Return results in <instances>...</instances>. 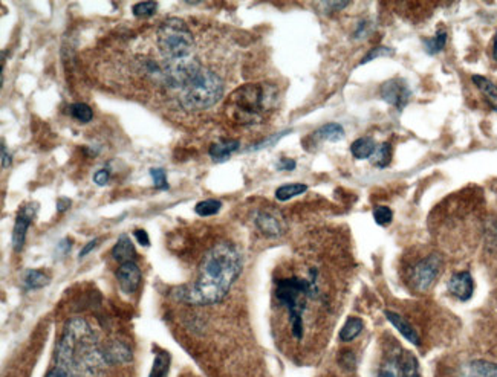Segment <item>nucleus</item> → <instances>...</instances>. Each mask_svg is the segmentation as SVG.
Wrapping results in <instances>:
<instances>
[{"instance_id":"f257e3e1","label":"nucleus","mask_w":497,"mask_h":377,"mask_svg":"<svg viewBox=\"0 0 497 377\" xmlns=\"http://www.w3.org/2000/svg\"><path fill=\"white\" fill-rule=\"evenodd\" d=\"M132 362V352L123 341L103 342L83 318L67 321L55 352V364L46 377H109L118 365Z\"/></svg>"},{"instance_id":"f03ea898","label":"nucleus","mask_w":497,"mask_h":377,"mask_svg":"<svg viewBox=\"0 0 497 377\" xmlns=\"http://www.w3.org/2000/svg\"><path fill=\"white\" fill-rule=\"evenodd\" d=\"M242 254L233 243L220 241L207 250L196 281L184 284L173 298L189 305H213L224 301L242 272Z\"/></svg>"},{"instance_id":"7ed1b4c3","label":"nucleus","mask_w":497,"mask_h":377,"mask_svg":"<svg viewBox=\"0 0 497 377\" xmlns=\"http://www.w3.org/2000/svg\"><path fill=\"white\" fill-rule=\"evenodd\" d=\"M317 277H319V272L310 269L306 278L294 275L275 280V299L288 312L291 333L297 341H302L303 334H305L303 315L306 310V303L309 299H317L320 295Z\"/></svg>"},{"instance_id":"20e7f679","label":"nucleus","mask_w":497,"mask_h":377,"mask_svg":"<svg viewBox=\"0 0 497 377\" xmlns=\"http://www.w3.org/2000/svg\"><path fill=\"white\" fill-rule=\"evenodd\" d=\"M277 103V90L268 85H246L230 98L231 116L240 124L262 122Z\"/></svg>"},{"instance_id":"39448f33","label":"nucleus","mask_w":497,"mask_h":377,"mask_svg":"<svg viewBox=\"0 0 497 377\" xmlns=\"http://www.w3.org/2000/svg\"><path fill=\"white\" fill-rule=\"evenodd\" d=\"M222 95L224 83L219 75L202 67L195 78L179 92V103L187 110H204L215 106Z\"/></svg>"},{"instance_id":"423d86ee","label":"nucleus","mask_w":497,"mask_h":377,"mask_svg":"<svg viewBox=\"0 0 497 377\" xmlns=\"http://www.w3.org/2000/svg\"><path fill=\"white\" fill-rule=\"evenodd\" d=\"M158 47L165 60H181L190 57L193 36L187 23L176 17L167 19L156 34Z\"/></svg>"},{"instance_id":"0eeeda50","label":"nucleus","mask_w":497,"mask_h":377,"mask_svg":"<svg viewBox=\"0 0 497 377\" xmlns=\"http://www.w3.org/2000/svg\"><path fill=\"white\" fill-rule=\"evenodd\" d=\"M443 257L438 254H432L421 260L412 272V284L415 290L424 293L429 292L433 284L436 283L438 277L443 270Z\"/></svg>"},{"instance_id":"6e6552de","label":"nucleus","mask_w":497,"mask_h":377,"mask_svg":"<svg viewBox=\"0 0 497 377\" xmlns=\"http://www.w3.org/2000/svg\"><path fill=\"white\" fill-rule=\"evenodd\" d=\"M379 92H381V96L385 103L395 106L398 110H403L407 106V103L410 101L412 96V90L409 85L401 78H393L388 83H384Z\"/></svg>"},{"instance_id":"1a4fd4ad","label":"nucleus","mask_w":497,"mask_h":377,"mask_svg":"<svg viewBox=\"0 0 497 377\" xmlns=\"http://www.w3.org/2000/svg\"><path fill=\"white\" fill-rule=\"evenodd\" d=\"M255 226L266 237H279L286 231L285 219L274 209H262L254 219Z\"/></svg>"},{"instance_id":"9d476101","label":"nucleus","mask_w":497,"mask_h":377,"mask_svg":"<svg viewBox=\"0 0 497 377\" xmlns=\"http://www.w3.org/2000/svg\"><path fill=\"white\" fill-rule=\"evenodd\" d=\"M37 213V205H26L22 209L16 219V223H14V231H12V248L16 252H20L25 244L26 240V233L28 228L34 220V215Z\"/></svg>"},{"instance_id":"9b49d317","label":"nucleus","mask_w":497,"mask_h":377,"mask_svg":"<svg viewBox=\"0 0 497 377\" xmlns=\"http://www.w3.org/2000/svg\"><path fill=\"white\" fill-rule=\"evenodd\" d=\"M116 280H118L121 292L134 293L141 284V270L135 261L123 263L116 270Z\"/></svg>"},{"instance_id":"f8f14e48","label":"nucleus","mask_w":497,"mask_h":377,"mask_svg":"<svg viewBox=\"0 0 497 377\" xmlns=\"http://www.w3.org/2000/svg\"><path fill=\"white\" fill-rule=\"evenodd\" d=\"M448 292L459 301H468L473 297L474 281L470 272H456L450 280H448Z\"/></svg>"},{"instance_id":"ddd939ff","label":"nucleus","mask_w":497,"mask_h":377,"mask_svg":"<svg viewBox=\"0 0 497 377\" xmlns=\"http://www.w3.org/2000/svg\"><path fill=\"white\" fill-rule=\"evenodd\" d=\"M458 377H497V364L484 359L467 362L461 367Z\"/></svg>"},{"instance_id":"4468645a","label":"nucleus","mask_w":497,"mask_h":377,"mask_svg":"<svg viewBox=\"0 0 497 377\" xmlns=\"http://www.w3.org/2000/svg\"><path fill=\"white\" fill-rule=\"evenodd\" d=\"M385 318H388L389 323L395 327V329L403 334V336L410 342V344L419 347L421 345V338L418 332L415 330V327H413L409 321H407L404 316L399 315V313L396 312H392V310H385L384 312Z\"/></svg>"},{"instance_id":"2eb2a0df","label":"nucleus","mask_w":497,"mask_h":377,"mask_svg":"<svg viewBox=\"0 0 497 377\" xmlns=\"http://www.w3.org/2000/svg\"><path fill=\"white\" fill-rule=\"evenodd\" d=\"M112 258L115 261H118L120 264L127 263V261H135V248L134 243L130 241L129 237L126 234L120 235L118 241L115 243V246L112 248V252H110Z\"/></svg>"},{"instance_id":"dca6fc26","label":"nucleus","mask_w":497,"mask_h":377,"mask_svg":"<svg viewBox=\"0 0 497 377\" xmlns=\"http://www.w3.org/2000/svg\"><path fill=\"white\" fill-rule=\"evenodd\" d=\"M239 147L240 144L239 141H236V139H222V141L213 144L210 147L209 153L215 162H224V160L229 159Z\"/></svg>"},{"instance_id":"f3484780","label":"nucleus","mask_w":497,"mask_h":377,"mask_svg":"<svg viewBox=\"0 0 497 377\" xmlns=\"http://www.w3.org/2000/svg\"><path fill=\"white\" fill-rule=\"evenodd\" d=\"M398 362H399L401 377H421L419 362L416 359V356L412 352H399Z\"/></svg>"},{"instance_id":"a211bd4d","label":"nucleus","mask_w":497,"mask_h":377,"mask_svg":"<svg viewBox=\"0 0 497 377\" xmlns=\"http://www.w3.org/2000/svg\"><path fill=\"white\" fill-rule=\"evenodd\" d=\"M375 150H377V144H375L374 139L369 138V136L358 138L357 141H354L350 145L352 156H354L358 160L369 159L370 156H374Z\"/></svg>"},{"instance_id":"6ab92c4d","label":"nucleus","mask_w":497,"mask_h":377,"mask_svg":"<svg viewBox=\"0 0 497 377\" xmlns=\"http://www.w3.org/2000/svg\"><path fill=\"white\" fill-rule=\"evenodd\" d=\"M344 136V130L340 124L337 122H329L324 124L319 130L314 131L313 138L320 139V141H329V142H337L343 139Z\"/></svg>"},{"instance_id":"aec40b11","label":"nucleus","mask_w":497,"mask_h":377,"mask_svg":"<svg viewBox=\"0 0 497 377\" xmlns=\"http://www.w3.org/2000/svg\"><path fill=\"white\" fill-rule=\"evenodd\" d=\"M473 83L476 85V87H478L480 92L484 94L487 101L489 103V106H491L497 111V86L494 85V83H491L489 80H487L485 76H480V75H474Z\"/></svg>"},{"instance_id":"412c9836","label":"nucleus","mask_w":497,"mask_h":377,"mask_svg":"<svg viewBox=\"0 0 497 377\" xmlns=\"http://www.w3.org/2000/svg\"><path fill=\"white\" fill-rule=\"evenodd\" d=\"M364 329V323L357 316H350L346 323H344L343 329L340 332V341L343 342H350L354 341L358 334H360Z\"/></svg>"},{"instance_id":"4be33fe9","label":"nucleus","mask_w":497,"mask_h":377,"mask_svg":"<svg viewBox=\"0 0 497 377\" xmlns=\"http://www.w3.org/2000/svg\"><path fill=\"white\" fill-rule=\"evenodd\" d=\"M23 284L28 290L41 289L50 284V277L40 270H28L23 277Z\"/></svg>"},{"instance_id":"5701e85b","label":"nucleus","mask_w":497,"mask_h":377,"mask_svg":"<svg viewBox=\"0 0 497 377\" xmlns=\"http://www.w3.org/2000/svg\"><path fill=\"white\" fill-rule=\"evenodd\" d=\"M308 191V186L305 184H289V185H283L280 188H277L275 191V199L280 202H286L293 197H297V195L305 194Z\"/></svg>"},{"instance_id":"b1692460","label":"nucleus","mask_w":497,"mask_h":377,"mask_svg":"<svg viewBox=\"0 0 497 377\" xmlns=\"http://www.w3.org/2000/svg\"><path fill=\"white\" fill-rule=\"evenodd\" d=\"M169 364H170V358L167 353L160 352L156 353L155 360H154V367H151V371L149 377H167L169 376Z\"/></svg>"},{"instance_id":"393cba45","label":"nucleus","mask_w":497,"mask_h":377,"mask_svg":"<svg viewBox=\"0 0 497 377\" xmlns=\"http://www.w3.org/2000/svg\"><path fill=\"white\" fill-rule=\"evenodd\" d=\"M69 114H71L74 120H77L78 122H83V124L92 121V118H94L92 109L89 107L87 104H83V103L72 104V106L69 107Z\"/></svg>"},{"instance_id":"a878e982","label":"nucleus","mask_w":497,"mask_h":377,"mask_svg":"<svg viewBox=\"0 0 497 377\" xmlns=\"http://www.w3.org/2000/svg\"><path fill=\"white\" fill-rule=\"evenodd\" d=\"M390 159H392L390 144L384 142L379 147H377V150L374 153V159H372V164L378 166V169H385V166L390 164Z\"/></svg>"},{"instance_id":"bb28decb","label":"nucleus","mask_w":497,"mask_h":377,"mask_svg":"<svg viewBox=\"0 0 497 377\" xmlns=\"http://www.w3.org/2000/svg\"><path fill=\"white\" fill-rule=\"evenodd\" d=\"M398 356H399V353H398ZM398 356H392V358L385 359L381 364V367H379L377 377H401Z\"/></svg>"},{"instance_id":"cd10ccee","label":"nucleus","mask_w":497,"mask_h":377,"mask_svg":"<svg viewBox=\"0 0 497 377\" xmlns=\"http://www.w3.org/2000/svg\"><path fill=\"white\" fill-rule=\"evenodd\" d=\"M220 208H222V204L216 199H209L204 202H199V204L195 206V211L198 215L201 217H210V215H216Z\"/></svg>"},{"instance_id":"c85d7f7f","label":"nucleus","mask_w":497,"mask_h":377,"mask_svg":"<svg viewBox=\"0 0 497 377\" xmlns=\"http://www.w3.org/2000/svg\"><path fill=\"white\" fill-rule=\"evenodd\" d=\"M445 43H447V32L443 31V30L438 31L436 36H434L433 39L424 40L425 51H427V54H430V55H434V54L443 51Z\"/></svg>"},{"instance_id":"c756f323","label":"nucleus","mask_w":497,"mask_h":377,"mask_svg":"<svg viewBox=\"0 0 497 377\" xmlns=\"http://www.w3.org/2000/svg\"><path fill=\"white\" fill-rule=\"evenodd\" d=\"M374 219H375V223L379 226H385L389 225V223L392 222L393 219V211L389 208V206H384V205H379V206H375L374 209Z\"/></svg>"},{"instance_id":"7c9ffc66","label":"nucleus","mask_w":497,"mask_h":377,"mask_svg":"<svg viewBox=\"0 0 497 377\" xmlns=\"http://www.w3.org/2000/svg\"><path fill=\"white\" fill-rule=\"evenodd\" d=\"M158 5L155 2H138L134 5V16L136 17H150L156 12Z\"/></svg>"},{"instance_id":"2f4dec72","label":"nucleus","mask_w":497,"mask_h":377,"mask_svg":"<svg viewBox=\"0 0 497 377\" xmlns=\"http://www.w3.org/2000/svg\"><path fill=\"white\" fill-rule=\"evenodd\" d=\"M389 55H393V49L390 47H385V46H377L372 49V51L366 55V57L361 60L360 65H366V63L372 61L374 58H378V57H389Z\"/></svg>"},{"instance_id":"473e14b6","label":"nucleus","mask_w":497,"mask_h":377,"mask_svg":"<svg viewBox=\"0 0 497 377\" xmlns=\"http://www.w3.org/2000/svg\"><path fill=\"white\" fill-rule=\"evenodd\" d=\"M150 176H151V179H154L155 188H158V190H167L169 188L167 176H165V171L162 169H151Z\"/></svg>"},{"instance_id":"72a5a7b5","label":"nucleus","mask_w":497,"mask_h":377,"mask_svg":"<svg viewBox=\"0 0 497 377\" xmlns=\"http://www.w3.org/2000/svg\"><path fill=\"white\" fill-rule=\"evenodd\" d=\"M109 177H110L109 170L103 169V170H98L94 174V182L98 186H105L109 182Z\"/></svg>"},{"instance_id":"f704fd0d","label":"nucleus","mask_w":497,"mask_h":377,"mask_svg":"<svg viewBox=\"0 0 497 377\" xmlns=\"http://www.w3.org/2000/svg\"><path fill=\"white\" fill-rule=\"evenodd\" d=\"M286 133H288V131H282V133H279V135H274V136H271V138H268V139H265V141H262V142H259L255 147H253L251 150H260V149H264V147H269L271 144L277 142L279 139L285 136Z\"/></svg>"},{"instance_id":"c9c22d12","label":"nucleus","mask_w":497,"mask_h":377,"mask_svg":"<svg viewBox=\"0 0 497 377\" xmlns=\"http://www.w3.org/2000/svg\"><path fill=\"white\" fill-rule=\"evenodd\" d=\"M295 160L294 159H288V158H282L280 162L277 164V169L282 171H293L295 169Z\"/></svg>"},{"instance_id":"e433bc0d","label":"nucleus","mask_w":497,"mask_h":377,"mask_svg":"<svg viewBox=\"0 0 497 377\" xmlns=\"http://www.w3.org/2000/svg\"><path fill=\"white\" fill-rule=\"evenodd\" d=\"M135 239L138 240V243L142 244V246H149L150 244V239H149V234L144 231V229H136L135 231Z\"/></svg>"},{"instance_id":"4c0bfd02","label":"nucleus","mask_w":497,"mask_h":377,"mask_svg":"<svg viewBox=\"0 0 497 377\" xmlns=\"http://www.w3.org/2000/svg\"><path fill=\"white\" fill-rule=\"evenodd\" d=\"M11 165V155L6 151V145L2 142V169H8Z\"/></svg>"},{"instance_id":"58836bf2","label":"nucleus","mask_w":497,"mask_h":377,"mask_svg":"<svg viewBox=\"0 0 497 377\" xmlns=\"http://www.w3.org/2000/svg\"><path fill=\"white\" fill-rule=\"evenodd\" d=\"M96 244H98V239H95V240H92V241H89V243L86 244V246L80 250V258L86 257L89 252H91L92 249H95V248H96Z\"/></svg>"},{"instance_id":"ea45409f","label":"nucleus","mask_w":497,"mask_h":377,"mask_svg":"<svg viewBox=\"0 0 497 377\" xmlns=\"http://www.w3.org/2000/svg\"><path fill=\"white\" fill-rule=\"evenodd\" d=\"M343 359H341V364L346 365V367H352L354 365V354H352V352H343Z\"/></svg>"},{"instance_id":"a19ab883","label":"nucleus","mask_w":497,"mask_h":377,"mask_svg":"<svg viewBox=\"0 0 497 377\" xmlns=\"http://www.w3.org/2000/svg\"><path fill=\"white\" fill-rule=\"evenodd\" d=\"M323 5L328 6V8H334V11H340L343 8H346V6H349V2H326Z\"/></svg>"},{"instance_id":"79ce46f5","label":"nucleus","mask_w":497,"mask_h":377,"mask_svg":"<svg viewBox=\"0 0 497 377\" xmlns=\"http://www.w3.org/2000/svg\"><path fill=\"white\" fill-rule=\"evenodd\" d=\"M69 205H71V200H69V199H60L57 202V211L59 213L66 211V209L69 208Z\"/></svg>"},{"instance_id":"37998d69","label":"nucleus","mask_w":497,"mask_h":377,"mask_svg":"<svg viewBox=\"0 0 497 377\" xmlns=\"http://www.w3.org/2000/svg\"><path fill=\"white\" fill-rule=\"evenodd\" d=\"M493 57H494V60L497 61V32H496V36H494V43H493Z\"/></svg>"}]
</instances>
